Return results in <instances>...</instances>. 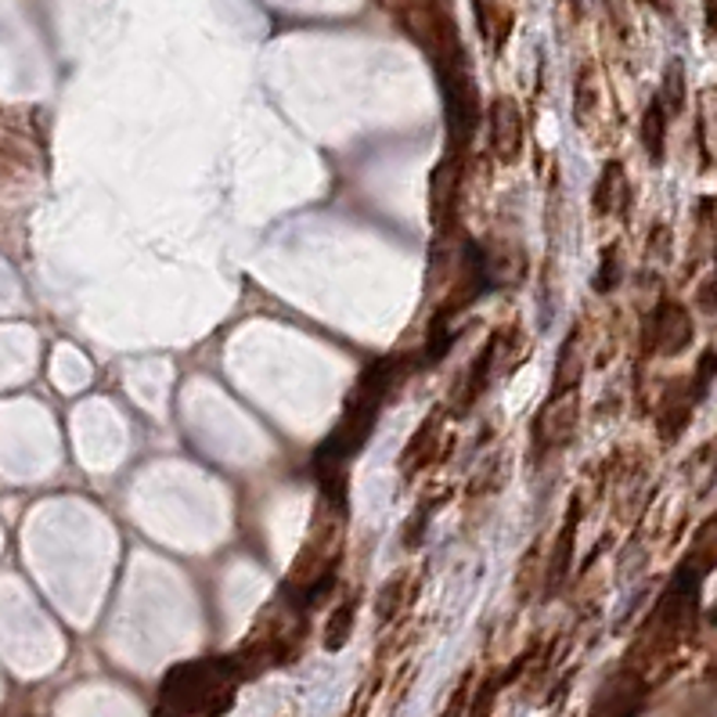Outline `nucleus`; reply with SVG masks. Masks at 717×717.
I'll return each mask as SVG.
<instances>
[{"label":"nucleus","mask_w":717,"mask_h":717,"mask_svg":"<svg viewBox=\"0 0 717 717\" xmlns=\"http://www.w3.org/2000/svg\"><path fill=\"white\" fill-rule=\"evenodd\" d=\"M390 386H393V361L386 357L361 375L354 393L347 397L343 418L336 422L332 433L325 437V443L317 448L314 476H317V484H321L325 501L347 505V462L364 448V443H368Z\"/></svg>","instance_id":"f257e3e1"},{"label":"nucleus","mask_w":717,"mask_h":717,"mask_svg":"<svg viewBox=\"0 0 717 717\" xmlns=\"http://www.w3.org/2000/svg\"><path fill=\"white\" fill-rule=\"evenodd\" d=\"M692 343V314L675 300H664L660 307L649 314V325H645V350L649 354H664L675 357Z\"/></svg>","instance_id":"39448f33"},{"label":"nucleus","mask_w":717,"mask_h":717,"mask_svg":"<svg viewBox=\"0 0 717 717\" xmlns=\"http://www.w3.org/2000/svg\"><path fill=\"white\" fill-rule=\"evenodd\" d=\"M437 433H440V415L433 411V415L415 429V437H411V443L401 454V473L404 476H415L422 465L433 462V451H437Z\"/></svg>","instance_id":"4468645a"},{"label":"nucleus","mask_w":717,"mask_h":717,"mask_svg":"<svg viewBox=\"0 0 717 717\" xmlns=\"http://www.w3.org/2000/svg\"><path fill=\"white\" fill-rule=\"evenodd\" d=\"M595 217H609V214H624V203H628V178H624V167L620 162H609L603 170V178L595 184Z\"/></svg>","instance_id":"ddd939ff"},{"label":"nucleus","mask_w":717,"mask_h":717,"mask_svg":"<svg viewBox=\"0 0 717 717\" xmlns=\"http://www.w3.org/2000/svg\"><path fill=\"white\" fill-rule=\"evenodd\" d=\"M347 545V505L317 501V512L303 537L300 556L292 559L285 573V592L296 598L303 609H314L336 587V567L343 559Z\"/></svg>","instance_id":"7ed1b4c3"},{"label":"nucleus","mask_w":717,"mask_h":717,"mask_svg":"<svg viewBox=\"0 0 717 717\" xmlns=\"http://www.w3.org/2000/svg\"><path fill=\"white\" fill-rule=\"evenodd\" d=\"M617 270H620V264H617V245H609V250L603 253V270H598V278H595V289L606 292V289L617 281Z\"/></svg>","instance_id":"aec40b11"},{"label":"nucleus","mask_w":717,"mask_h":717,"mask_svg":"<svg viewBox=\"0 0 717 717\" xmlns=\"http://www.w3.org/2000/svg\"><path fill=\"white\" fill-rule=\"evenodd\" d=\"M473 11H476V26H479L484 44L494 47V51H501L512 33V11L505 8L501 0H473Z\"/></svg>","instance_id":"f8f14e48"},{"label":"nucleus","mask_w":717,"mask_h":717,"mask_svg":"<svg viewBox=\"0 0 717 717\" xmlns=\"http://www.w3.org/2000/svg\"><path fill=\"white\" fill-rule=\"evenodd\" d=\"M667 112L664 109V101L660 98H653L649 101V109H645V116H642V145H645V151H649V159L653 162H660L664 159V145H667Z\"/></svg>","instance_id":"f3484780"},{"label":"nucleus","mask_w":717,"mask_h":717,"mask_svg":"<svg viewBox=\"0 0 717 717\" xmlns=\"http://www.w3.org/2000/svg\"><path fill=\"white\" fill-rule=\"evenodd\" d=\"M523 141H526V123H523V109L515 105V98H498L490 105V151L501 167H512L515 159L523 156Z\"/></svg>","instance_id":"6e6552de"},{"label":"nucleus","mask_w":717,"mask_h":717,"mask_svg":"<svg viewBox=\"0 0 717 717\" xmlns=\"http://www.w3.org/2000/svg\"><path fill=\"white\" fill-rule=\"evenodd\" d=\"M458 198H462V159L458 151H448L429 173V217L440 234H448L454 224Z\"/></svg>","instance_id":"423d86ee"},{"label":"nucleus","mask_w":717,"mask_h":717,"mask_svg":"<svg viewBox=\"0 0 717 717\" xmlns=\"http://www.w3.org/2000/svg\"><path fill=\"white\" fill-rule=\"evenodd\" d=\"M245 675L239 656H209L170 667L159 689V717H220L231 710Z\"/></svg>","instance_id":"f03ea898"},{"label":"nucleus","mask_w":717,"mask_h":717,"mask_svg":"<svg viewBox=\"0 0 717 717\" xmlns=\"http://www.w3.org/2000/svg\"><path fill=\"white\" fill-rule=\"evenodd\" d=\"M354 624H357V595H350V598H343V603L332 609V613H328L321 645H325L328 653H339L350 642V634H354Z\"/></svg>","instance_id":"2eb2a0df"},{"label":"nucleus","mask_w":717,"mask_h":717,"mask_svg":"<svg viewBox=\"0 0 717 717\" xmlns=\"http://www.w3.org/2000/svg\"><path fill=\"white\" fill-rule=\"evenodd\" d=\"M498 354H501V343L490 336L487 347L479 350V357L473 361V368H469L465 386H462V390H458V397H454V411H469V408L479 401V397L487 393V386H490V379H494V361H498Z\"/></svg>","instance_id":"9b49d317"},{"label":"nucleus","mask_w":717,"mask_h":717,"mask_svg":"<svg viewBox=\"0 0 717 717\" xmlns=\"http://www.w3.org/2000/svg\"><path fill=\"white\" fill-rule=\"evenodd\" d=\"M408 581H411V573L401 570V573H393V578L379 587V598H375V620H379V624H393V620L411 606Z\"/></svg>","instance_id":"dca6fc26"},{"label":"nucleus","mask_w":717,"mask_h":717,"mask_svg":"<svg viewBox=\"0 0 717 717\" xmlns=\"http://www.w3.org/2000/svg\"><path fill=\"white\" fill-rule=\"evenodd\" d=\"M664 109L667 112H681V105H685V69H681V62L675 58L671 65H667V76H664V94H660Z\"/></svg>","instance_id":"6ab92c4d"},{"label":"nucleus","mask_w":717,"mask_h":717,"mask_svg":"<svg viewBox=\"0 0 717 717\" xmlns=\"http://www.w3.org/2000/svg\"><path fill=\"white\" fill-rule=\"evenodd\" d=\"M437 69L443 84V109H448V134H451V151L469 145L476 126V90L469 84V73L458 58H448L437 51Z\"/></svg>","instance_id":"20e7f679"},{"label":"nucleus","mask_w":717,"mask_h":717,"mask_svg":"<svg viewBox=\"0 0 717 717\" xmlns=\"http://www.w3.org/2000/svg\"><path fill=\"white\" fill-rule=\"evenodd\" d=\"M578 422H581V401L578 393L559 397V401H548L540 408V415L534 422V440L540 451H562L567 443L578 437Z\"/></svg>","instance_id":"0eeeda50"},{"label":"nucleus","mask_w":717,"mask_h":717,"mask_svg":"<svg viewBox=\"0 0 717 717\" xmlns=\"http://www.w3.org/2000/svg\"><path fill=\"white\" fill-rule=\"evenodd\" d=\"M653 4H656V8H664V0H653Z\"/></svg>","instance_id":"412c9836"},{"label":"nucleus","mask_w":717,"mask_h":717,"mask_svg":"<svg viewBox=\"0 0 717 717\" xmlns=\"http://www.w3.org/2000/svg\"><path fill=\"white\" fill-rule=\"evenodd\" d=\"M685 562L700 573V578H707V573L717 567V515H710V520L700 526V534L692 537Z\"/></svg>","instance_id":"a211bd4d"},{"label":"nucleus","mask_w":717,"mask_h":717,"mask_svg":"<svg viewBox=\"0 0 717 717\" xmlns=\"http://www.w3.org/2000/svg\"><path fill=\"white\" fill-rule=\"evenodd\" d=\"M578 509H581V501L573 498L567 520H562V531L556 537V545H551L548 567H545V595H556L559 587L567 584V573L573 567V540H578Z\"/></svg>","instance_id":"9d476101"},{"label":"nucleus","mask_w":717,"mask_h":717,"mask_svg":"<svg viewBox=\"0 0 717 717\" xmlns=\"http://www.w3.org/2000/svg\"><path fill=\"white\" fill-rule=\"evenodd\" d=\"M584 379V332L573 328V332L562 339L559 357H556V375H551V397L548 401H559V397H570L581 390Z\"/></svg>","instance_id":"1a4fd4ad"}]
</instances>
